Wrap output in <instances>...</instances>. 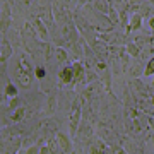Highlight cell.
Wrapping results in <instances>:
<instances>
[{"mask_svg": "<svg viewBox=\"0 0 154 154\" xmlns=\"http://www.w3.org/2000/svg\"><path fill=\"white\" fill-rule=\"evenodd\" d=\"M60 79L63 82H72L74 81V67H63L60 72Z\"/></svg>", "mask_w": 154, "mask_h": 154, "instance_id": "7a4b0ae2", "label": "cell"}, {"mask_svg": "<svg viewBox=\"0 0 154 154\" xmlns=\"http://www.w3.org/2000/svg\"><path fill=\"white\" fill-rule=\"evenodd\" d=\"M140 26H142V16L137 12V14H134L130 22H128V31H137Z\"/></svg>", "mask_w": 154, "mask_h": 154, "instance_id": "6da1fadb", "label": "cell"}, {"mask_svg": "<svg viewBox=\"0 0 154 154\" xmlns=\"http://www.w3.org/2000/svg\"><path fill=\"white\" fill-rule=\"evenodd\" d=\"M130 2H134V4H140L142 0H130Z\"/></svg>", "mask_w": 154, "mask_h": 154, "instance_id": "5bb4252c", "label": "cell"}, {"mask_svg": "<svg viewBox=\"0 0 154 154\" xmlns=\"http://www.w3.org/2000/svg\"><path fill=\"white\" fill-rule=\"evenodd\" d=\"M101 38H103V39H108L110 43H115V45L125 43V41H123V38H122L120 34H116V33H113V34H111V33H110V34H103Z\"/></svg>", "mask_w": 154, "mask_h": 154, "instance_id": "3957f363", "label": "cell"}, {"mask_svg": "<svg viewBox=\"0 0 154 154\" xmlns=\"http://www.w3.org/2000/svg\"><path fill=\"white\" fill-rule=\"evenodd\" d=\"M144 75H154V57L147 62V65L144 69Z\"/></svg>", "mask_w": 154, "mask_h": 154, "instance_id": "52a82bcc", "label": "cell"}, {"mask_svg": "<svg viewBox=\"0 0 154 154\" xmlns=\"http://www.w3.org/2000/svg\"><path fill=\"white\" fill-rule=\"evenodd\" d=\"M149 26H151V28H152V31H154V17H151V19H149Z\"/></svg>", "mask_w": 154, "mask_h": 154, "instance_id": "7c38bea8", "label": "cell"}, {"mask_svg": "<svg viewBox=\"0 0 154 154\" xmlns=\"http://www.w3.org/2000/svg\"><path fill=\"white\" fill-rule=\"evenodd\" d=\"M39 154H48V149H46V147L41 149V151H39Z\"/></svg>", "mask_w": 154, "mask_h": 154, "instance_id": "4fadbf2b", "label": "cell"}, {"mask_svg": "<svg viewBox=\"0 0 154 154\" xmlns=\"http://www.w3.org/2000/svg\"><path fill=\"white\" fill-rule=\"evenodd\" d=\"M151 2H152V4H154V0H151Z\"/></svg>", "mask_w": 154, "mask_h": 154, "instance_id": "9a60e30c", "label": "cell"}, {"mask_svg": "<svg viewBox=\"0 0 154 154\" xmlns=\"http://www.w3.org/2000/svg\"><path fill=\"white\" fill-rule=\"evenodd\" d=\"M57 58H58V62H65V60H67V53H65V50H62V48L57 50Z\"/></svg>", "mask_w": 154, "mask_h": 154, "instance_id": "9c48e42d", "label": "cell"}, {"mask_svg": "<svg viewBox=\"0 0 154 154\" xmlns=\"http://www.w3.org/2000/svg\"><path fill=\"white\" fill-rule=\"evenodd\" d=\"M79 116H81V113H79V110H75V115H74V123H72V132L75 130V127H77V122H79Z\"/></svg>", "mask_w": 154, "mask_h": 154, "instance_id": "30bf717a", "label": "cell"}, {"mask_svg": "<svg viewBox=\"0 0 154 154\" xmlns=\"http://www.w3.org/2000/svg\"><path fill=\"white\" fill-rule=\"evenodd\" d=\"M127 51H128V55L137 57V55H139V51H140V48H139L135 43H127Z\"/></svg>", "mask_w": 154, "mask_h": 154, "instance_id": "8992f818", "label": "cell"}, {"mask_svg": "<svg viewBox=\"0 0 154 154\" xmlns=\"http://www.w3.org/2000/svg\"><path fill=\"white\" fill-rule=\"evenodd\" d=\"M152 103H154V98H152Z\"/></svg>", "mask_w": 154, "mask_h": 154, "instance_id": "2e32d148", "label": "cell"}, {"mask_svg": "<svg viewBox=\"0 0 154 154\" xmlns=\"http://www.w3.org/2000/svg\"><path fill=\"white\" fill-rule=\"evenodd\" d=\"M84 79V69L81 63H74V81H81Z\"/></svg>", "mask_w": 154, "mask_h": 154, "instance_id": "277c9868", "label": "cell"}, {"mask_svg": "<svg viewBox=\"0 0 154 154\" xmlns=\"http://www.w3.org/2000/svg\"><path fill=\"white\" fill-rule=\"evenodd\" d=\"M130 74L132 75H140V74H144V70H142V65H139V63H135V65L132 67V70H130Z\"/></svg>", "mask_w": 154, "mask_h": 154, "instance_id": "ba28073f", "label": "cell"}, {"mask_svg": "<svg viewBox=\"0 0 154 154\" xmlns=\"http://www.w3.org/2000/svg\"><path fill=\"white\" fill-rule=\"evenodd\" d=\"M38 151H39V149L36 147V146H33L31 149H28V152H26V154H38Z\"/></svg>", "mask_w": 154, "mask_h": 154, "instance_id": "8fae6325", "label": "cell"}, {"mask_svg": "<svg viewBox=\"0 0 154 154\" xmlns=\"http://www.w3.org/2000/svg\"><path fill=\"white\" fill-rule=\"evenodd\" d=\"M58 140H60L63 151H65V152H70V142H69V137L63 135V134H58Z\"/></svg>", "mask_w": 154, "mask_h": 154, "instance_id": "5b68a950", "label": "cell"}]
</instances>
